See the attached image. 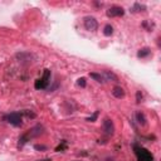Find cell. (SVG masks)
Here are the masks:
<instances>
[{
  "mask_svg": "<svg viewBox=\"0 0 161 161\" xmlns=\"http://www.w3.org/2000/svg\"><path fill=\"white\" fill-rule=\"evenodd\" d=\"M42 134H43V126H40V125L34 126V127L30 128L27 134H24L23 136L19 137V146H23V145L27 144L30 138L37 137V136H39V135H42Z\"/></svg>",
  "mask_w": 161,
  "mask_h": 161,
  "instance_id": "cell-1",
  "label": "cell"
},
{
  "mask_svg": "<svg viewBox=\"0 0 161 161\" xmlns=\"http://www.w3.org/2000/svg\"><path fill=\"white\" fill-rule=\"evenodd\" d=\"M50 83V71L49 69H44V73H43V77L39 78L37 82H35V88L37 90H44V88L48 87V84Z\"/></svg>",
  "mask_w": 161,
  "mask_h": 161,
  "instance_id": "cell-2",
  "label": "cell"
},
{
  "mask_svg": "<svg viewBox=\"0 0 161 161\" xmlns=\"http://www.w3.org/2000/svg\"><path fill=\"white\" fill-rule=\"evenodd\" d=\"M15 57H17V59L21 64H25V65L30 64V63H33V61H35V55L30 52H19L17 53Z\"/></svg>",
  "mask_w": 161,
  "mask_h": 161,
  "instance_id": "cell-3",
  "label": "cell"
},
{
  "mask_svg": "<svg viewBox=\"0 0 161 161\" xmlns=\"http://www.w3.org/2000/svg\"><path fill=\"white\" fill-rule=\"evenodd\" d=\"M135 152H136L138 161H154L152 155L146 149H144V147L135 146Z\"/></svg>",
  "mask_w": 161,
  "mask_h": 161,
  "instance_id": "cell-4",
  "label": "cell"
},
{
  "mask_svg": "<svg viewBox=\"0 0 161 161\" xmlns=\"http://www.w3.org/2000/svg\"><path fill=\"white\" fill-rule=\"evenodd\" d=\"M6 121L9 122V124H11L13 126H20L21 125V115L19 112H13V113H9L8 116H6Z\"/></svg>",
  "mask_w": 161,
  "mask_h": 161,
  "instance_id": "cell-5",
  "label": "cell"
},
{
  "mask_svg": "<svg viewBox=\"0 0 161 161\" xmlns=\"http://www.w3.org/2000/svg\"><path fill=\"white\" fill-rule=\"evenodd\" d=\"M98 27L97 24V20L93 17H86L84 18V28L90 31H94Z\"/></svg>",
  "mask_w": 161,
  "mask_h": 161,
  "instance_id": "cell-6",
  "label": "cell"
},
{
  "mask_svg": "<svg viewBox=\"0 0 161 161\" xmlns=\"http://www.w3.org/2000/svg\"><path fill=\"white\" fill-rule=\"evenodd\" d=\"M125 14V10L121 8V6H112V8H110L108 10H107V15L108 17H122V15Z\"/></svg>",
  "mask_w": 161,
  "mask_h": 161,
  "instance_id": "cell-7",
  "label": "cell"
},
{
  "mask_svg": "<svg viewBox=\"0 0 161 161\" xmlns=\"http://www.w3.org/2000/svg\"><path fill=\"white\" fill-rule=\"evenodd\" d=\"M103 131H105L106 135H113V132H115V125H113V122L111 120L106 118L105 121H103Z\"/></svg>",
  "mask_w": 161,
  "mask_h": 161,
  "instance_id": "cell-8",
  "label": "cell"
},
{
  "mask_svg": "<svg viewBox=\"0 0 161 161\" xmlns=\"http://www.w3.org/2000/svg\"><path fill=\"white\" fill-rule=\"evenodd\" d=\"M112 94L116 97V98H124L125 97V91L122 90L121 87H115L112 91Z\"/></svg>",
  "mask_w": 161,
  "mask_h": 161,
  "instance_id": "cell-9",
  "label": "cell"
},
{
  "mask_svg": "<svg viewBox=\"0 0 161 161\" xmlns=\"http://www.w3.org/2000/svg\"><path fill=\"white\" fill-rule=\"evenodd\" d=\"M136 120H137V122H138L140 125H142V126L146 125V118H145V115H144V113L137 112V113H136Z\"/></svg>",
  "mask_w": 161,
  "mask_h": 161,
  "instance_id": "cell-10",
  "label": "cell"
},
{
  "mask_svg": "<svg viewBox=\"0 0 161 161\" xmlns=\"http://www.w3.org/2000/svg\"><path fill=\"white\" fill-rule=\"evenodd\" d=\"M151 53V50L150 48H142V49H140L138 50V53H137V57H140V58H145V57H147Z\"/></svg>",
  "mask_w": 161,
  "mask_h": 161,
  "instance_id": "cell-11",
  "label": "cell"
},
{
  "mask_svg": "<svg viewBox=\"0 0 161 161\" xmlns=\"http://www.w3.org/2000/svg\"><path fill=\"white\" fill-rule=\"evenodd\" d=\"M105 75L107 77V79H112L113 82H118V77L113 72H110V71H105Z\"/></svg>",
  "mask_w": 161,
  "mask_h": 161,
  "instance_id": "cell-12",
  "label": "cell"
},
{
  "mask_svg": "<svg viewBox=\"0 0 161 161\" xmlns=\"http://www.w3.org/2000/svg\"><path fill=\"white\" fill-rule=\"evenodd\" d=\"M112 33H113V28L111 25H106L105 29H103V34H105L106 37H110V35H112Z\"/></svg>",
  "mask_w": 161,
  "mask_h": 161,
  "instance_id": "cell-13",
  "label": "cell"
},
{
  "mask_svg": "<svg viewBox=\"0 0 161 161\" xmlns=\"http://www.w3.org/2000/svg\"><path fill=\"white\" fill-rule=\"evenodd\" d=\"M90 75L93 78V79H96L97 82H101V83H102V82H103V77H102V75H101V74H97V73H91Z\"/></svg>",
  "mask_w": 161,
  "mask_h": 161,
  "instance_id": "cell-14",
  "label": "cell"
},
{
  "mask_svg": "<svg viewBox=\"0 0 161 161\" xmlns=\"http://www.w3.org/2000/svg\"><path fill=\"white\" fill-rule=\"evenodd\" d=\"M34 149L38 150V151H44V150H47V146H44V145H35Z\"/></svg>",
  "mask_w": 161,
  "mask_h": 161,
  "instance_id": "cell-15",
  "label": "cell"
},
{
  "mask_svg": "<svg viewBox=\"0 0 161 161\" xmlns=\"http://www.w3.org/2000/svg\"><path fill=\"white\" fill-rule=\"evenodd\" d=\"M77 83H78V86H81V87H86V79H84V78H79Z\"/></svg>",
  "mask_w": 161,
  "mask_h": 161,
  "instance_id": "cell-16",
  "label": "cell"
},
{
  "mask_svg": "<svg viewBox=\"0 0 161 161\" xmlns=\"http://www.w3.org/2000/svg\"><path fill=\"white\" fill-rule=\"evenodd\" d=\"M62 144H63L62 146H61V145H59V146L55 149V151H62V150H64V149H65V141H63Z\"/></svg>",
  "mask_w": 161,
  "mask_h": 161,
  "instance_id": "cell-17",
  "label": "cell"
},
{
  "mask_svg": "<svg viewBox=\"0 0 161 161\" xmlns=\"http://www.w3.org/2000/svg\"><path fill=\"white\" fill-rule=\"evenodd\" d=\"M97 116H98V112H94V115L92 116V117H90V118H88V120H87V121H91V122H93V121H94V120H96V118H97Z\"/></svg>",
  "mask_w": 161,
  "mask_h": 161,
  "instance_id": "cell-18",
  "label": "cell"
},
{
  "mask_svg": "<svg viewBox=\"0 0 161 161\" xmlns=\"http://www.w3.org/2000/svg\"><path fill=\"white\" fill-rule=\"evenodd\" d=\"M140 97L142 98V96H141V93L140 92H137V103H140Z\"/></svg>",
  "mask_w": 161,
  "mask_h": 161,
  "instance_id": "cell-19",
  "label": "cell"
}]
</instances>
